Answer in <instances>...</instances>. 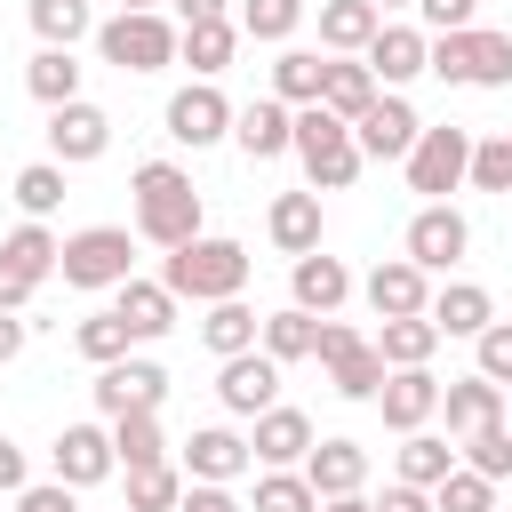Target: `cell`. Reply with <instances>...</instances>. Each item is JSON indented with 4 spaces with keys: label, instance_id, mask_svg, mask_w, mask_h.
<instances>
[{
    "label": "cell",
    "instance_id": "obj_14",
    "mask_svg": "<svg viewBox=\"0 0 512 512\" xmlns=\"http://www.w3.org/2000/svg\"><path fill=\"white\" fill-rule=\"evenodd\" d=\"M112 152V112L104 104H56L48 112V160L56 168H88V160H104Z\"/></svg>",
    "mask_w": 512,
    "mask_h": 512
},
{
    "label": "cell",
    "instance_id": "obj_19",
    "mask_svg": "<svg viewBox=\"0 0 512 512\" xmlns=\"http://www.w3.org/2000/svg\"><path fill=\"white\" fill-rule=\"evenodd\" d=\"M360 64L376 72V88H392V96H400L416 72H432V32H424V24H384V32L368 40V56H360Z\"/></svg>",
    "mask_w": 512,
    "mask_h": 512
},
{
    "label": "cell",
    "instance_id": "obj_51",
    "mask_svg": "<svg viewBox=\"0 0 512 512\" xmlns=\"http://www.w3.org/2000/svg\"><path fill=\"white\" fill-rule=\"evenodd\" d=\"M24 488H32V464H24V448L0 432V496H24Z\"/></svg>",
    "mask_w": 512,
    "mask_h": 512
},
{
    "label": "cell",
    "instance_id": "obj_58",
    "mask_svg": "<svg viewBox=\"0 0 512 512\" xmlns=\"http://www.w3.org/2000/svg\"><path fill=\"white\" fill-rule=\"evenodd\" d=\"M120 8H128V16H160V0H120Z\"/></svg>",
    "mask_w": 512,
    "mask_h": 512
},
{
    "label": "cell",
    "instance_id": "obj_7",
    "mask_svg": "<svg viewBox=\"0 0 512 512\" xmlns=\"http://www.w3.org/2000/svg\"><path fill=\"white\" fill-rule=\"evenodd\" d=\"M312 360L328 368V384H336V400H376L384 392V352H376V336H360L352 320H320V344H312Z\"/></svg>",
    "mask_w": 512,
    "mask_h": 512
},
{
    "label": "cell",
    "instance_id": "obj_45",
    "mask_svg": "<svg viewBox=\"0 0 512 512\" xmlns=\"http://www.w3.org/2000/svg\"><path fill=\"white\" fill-rule=\"evenodd\" d=\"M472 192H512V128L472 136Z\"/></svg>",
    "mask_w": 512,
    "mask_h": 512
},
{
    "label": "cell",
    "instance_id": "obj_44",
    "mask_svg": "<svg viewBox=\"0 0 512 512\" xmlns=\"http://www.w3.org/2000/svg\"><path fill=\"white\" fill-rule=\"evenodd\" d=\"M456 456H464L472 472H488V480H512V424H480V432H464Z\"/></svg>",
    "mask_w": 512,
    "mask_h": 512
},
{
    "label": "cell",
    "instance_id": "obj_35",
    "mask_svg": "<svg viewBox=\"0 0 512 512\" xmlns=\"http://www.w3.org/2000/svg\"><path fill=\"white\" fill-rule=\"evenodd\" d=\"M376 352H384V368H432V352H440L432 312H416V320H376Z\"/></svg>",
    "mask_w": 512,
    "mask_h": 512
},
{
    "label": "cell",
    "instance_id": "obj_30",
    "mask_svg": "<svg viewBox=\"0 0 512 512\" xmlns=\"http://www.w3.org/2000/svg\"><path fill=\"white\" fill-rule=\"evenodd\" d=\"M376 96H384V88H376V72H368L360 56H328V80H320V104H328L336 120H352V128H360Z\"/></svg>",
    "mask_w": 512,
    "mask_h": 512
},
{
    "label": "cell",
    "instance_id": "obj_47",
    "mask_svg": "<svg viewBox=\"0 0 512 512\" xmlns=\"http://www.w3.org/2000/svg\"><path fill=\"white\" fill-rule=\"evenodd\" d=\"M248 512H320V496H312L304 472H256V504Z\"/></svg>",
    "mask_w": 512,
    "mask_h": 512
},
{
    "label": "cell",
    "instance_id": "obj_5",
    "mask_svg": "<svg viewBox=\"0 0 512 512\" xmlns=\"http://www.w3.org/2000/svg\"><path fill=\"white\" fill-rule=\"evenodd\" d=\"M176 48H184V24H168V16H128L120 8V16L96 24V56L112 72H168Z\"/></svg>",
    "mask_w": 512,
    "mask_h": 512
},
{
    "label": "cell",
    "instance_id": "obj_26",
    "mask_svg": "<svg viewBox=\"0 0 512 512\" xmlns=\"http://www.w3.org/2000/svg\"><path fill=\"white\" fill-rule=\"evenodd\" d=\"M112 312L128 320L136 344H160V336L176 328V296H168V280H120V288H112Z\"/></svg>",
    "mask_w": 512,
    "mask_h": 512
},
{
    "label": "cell",
    "instance_id": "obj_8",
    "mask_svg": "<svg viewBox=\"0 0 512 512\" xmlns=\"http://www.w3.org/2000/svg\"><path fill=\"white\" fill-rule=\"evenodd\" d=\"M408 168V192H424V200H448V192H464L472 184V128H456V120H424V136H416V152L400 160Z\"/></svg>",
    "mask_w": 512,
    "mask_h": 512
},
{
    "label": "cell",
    "instance_id": "obj_6",
    "mask_svg": "<svg viewBox=\"0 0 512 512\" xmlns=\"http://www.w3.org/2000/svg\"><path fill=\"white\" fill-rule=\"evenodd\" d=\"M64 288H120L136 280V232L128 224H80L64 232Z\"/></svg>",
    "mask_w": 512,
    "mask_h": 512
},
{
    "label": "cell",
    "instance_id": "obj_29",
    "mask_svg": "<svg viewBox=\"0 0 512 512\" xmlns=\"http://www.w3.org/2000/svg\"><path fill=\"white\" fill-rule=\"evenodd\" d=\"M376 32H384V16L368 0H320V56H368Z\"/></svg>",
    "mask_w": 512,
    "mask_h": 512
},
{
    "label": "cell",
    "instance_id": "obj_39",
    "mask_svg": "<svg viewBox=\"0 0 512 512\" xmlns=\"http://www.w3.org/2000/svg\"><path fill=\"white\" fill-rule=\"evenodd\" d=\"M72 352H80L88 368H112V360H128V352H136V336H128V320H120V312H88V320L72 328Z\"/></svg>",
    "mask_w": 512,
    "mask_h": 512
},
{
    "label": "cell",
    "instance_id": "obj_28",
    "mask_svg": "<svg viewBox=\"0 0 512 512\" xmlns=\"http://www.w3.org/2000/svg\"><path fill=\"white\" fill-rule=\"evenodd\" d=\"M488 320H496V296H488L480 280H440V288H432V328H440V336H464V344H472Z\"/></svg>",
    "mask_w": 512,
    "mask_h": 512
},
{
    "label": "cell",
    "instance_id": "obj_40",
    "mask_svg": "<svg viewBox=\"0 0 512 512\" xmlns=\"http://www.w3.org/2000/svg\"><path fill=\"white\" fill-rule=\"evenodd\" d=\"M32 32H40V48L96 40V8H88V0H32Z\"/></svg>",
    "mask_w": 512,
    "mask_h": 512
},
{
    "label": "cell",
    "instance_id": "obj_16",
    "mask_svg": "<svg viewBox=\"0 0 512 512\" xmlns=\"http://www.w3.org/2000/svg\"><path fill=\"white\" fill-rule=\"evenodd\" d=\"M48 464H56L64 488H104V480L120 472V456H112V424H64L56 448H48Z\"/></svg>",
    "mask_w": 512,
    "mask_h": 512
},
{
    "label": "cell",
    "instance_id": "obj_21",
    "mask_svg": "<svg viewBox=\"0 0 512 512\" xmlns=\"http://www.w3.org/2000/svg\"><path fill=\"white\" fill-rule=\"evenodd\" d=\"M376 408H384V432H432V416H440V376L432 368H392L384 376V392H376Z\"/></svg>",
    "mask_w": 512,
    "mask_h": 512
},
{
    "label": "cell",
    "instance_id": "obj_32",
    "mask_svg": "<svg viewBox=\"0 0 512 512\" xmlns=\"http://www.w3.org/2000/svg\"><path fill=\"white\" fill-rule=\"evenodd\" d=\"M0 264H8V272H24V280L40 288V280H56V264H64V240H56L48 224H32V216H24V224L0 240Z\"/></svg>",
    "mask_w": 512,
    "mask_h": 512
},
{
    "label": "cell",
    "instance_id": "obj_42",
    "mask_svg": "<svg viewBox=\"0 0 512 512\" xmlns=\"http://www.w3.org/2000/svg\"><path fill=\"white\" fill-rule=\"evenodd\" d=\"M240 40H272V48H288L296 40V24H304V0H240Z\"/></svg>",
    "mask_w": 512,
    "mask_h": 512
},
{
    "label": "cell",
    "instance_id": "obj_48",
    "mask_svg": "<svg viewBox=\"0 0 512 512\" xmlns=\"http://www.w3.org/2000/svg\"><path fill=\"white\" fill-rule=\"evenodd\" d=\"M472 368H480L488 384H504V392H512V320H488V328L472 336Z\"/></svg>",
    "mask_w": 512,
    "mask_h": 512
},
{
    "label": "cell",
    "instance_id": "obj_23",
    "mask_svg": "<svg viewBox=\"0 0 512 512\" xmlns=\"http://www.w3.org/2000/svg\"><path fill=\"white\" fill-rule=\"evenodd\" d=\"M232 144H240L248 160H280V152H296V112H288L280 96L240 104V112H232Z\"/></svg>",
    "mask_w": 512,
    "mask_h": 512
},
{
    "label": "cell",
    "instance_id": "obj_61",
    "mask_svg": "<svg viewBox=\"0 0 512 512\" xmlns=\"http://www.w3.org/2000/svg\"><path fill=\"white\" fill-rule=\"evenodd\" d=\"M496 512H504V504H496Z\"/></svg>",
    "mask_w": 512,
    "mask_h": 512
},
{
    "label": "cell",
    "instance_id": "obj_34",
    "mask_svg": "<svg viewBox=\"0 0 512 512\" xmlns=\"http://www.w3.org/2000/svg\"><path fill=\"white\" fill-rule=\"evenodd\" d=\"M320 80H328V56H320V48H280V56H272V96H280L288 112L320 104Z\"/></svg>",
    "mask_w": 512,
    "mask_h": 512
},
{
    "label": "cell",
    "instance_id": "obj_38",
    "mask_svg": "<svg viewBox=\"0 0 512 512\" xmlns=\"http://www.w3.org/2000/svg\"><path fill=\"white\" fill-rule=\"evenodd\" d=\"M312 344H320V320H312V312H296V304L264 312V344H256V352H272L280 368H296V360H312Z\"/></svg>",
    "mask_w": 512,
    "mask_h": 512
},
{
    "label": "cell",
    "instance_id": "obj_49",
    "mask_svg": "<svg viewBox=\"0 0 512 512\" xmlns=\"http://www.w3.org/2000/svg\"><path fill=\"white\" fill-rule=\"evenodd\" d=\"M416 24L440 40V32H472L480 24V0H416Z\"/></svg>",
    "mask_w": 512,
    "mask_h": 512
},
{
    "label": "cell",
    "instance_id": "obj_17",
    "mask_svg": "<svg viewBox=\"0 0 512 512\" xmlns=\"http://www.w3.org/2000/svg\"><path fill=\"white\" fill-rule=\"evenodd\" d=\"M216 400L232 408V416H264V408H280V360L272 352H240V360H216Z\"/></svg>",
    "mask_w": 512,
    "mask_h": 512
},
{
    "label": "cell",
    "instance_id": "obj_15",
    "mask_svg": "<svg viewBox=\"0 0 512 512\" xmlns=\"http://www.w3.org/2000/svg\"><path fill=\"white\" fill-rule=\"evenodd\" d=\"M360 296H368L376 320H416V312H432V272L408 264V256H376L368 280H360Z\"/></svg>",
    "mask_w": 512,
    "mask_h": 512
},
{
    "label": "cell",
    "instance_id": "obj_2",
    "mask_svg": "<svg viewBox=\"0 0 512 512\" xmlns=\"http://www.w3.org/2000/svg\"><path fill=\"white\" fill-rule=\"evenodd\" d=\"M248 272H256V256L240 248V240H224V232H200V240H184V248H168L160 256V280H168V296L176 304H224V296H248Z\"/></svg>",
    "mask_w": 512,
    "mask_h": 512
},
{
    "label": "cell",
    "instance_id": "obj_10",
    "mask_svg": "<svg viewBox=\"0 0 512 512\" xmlns=\"http://www.w3.org/2000/svg\"><path fill=\"white\" fill-rule=\"evenodd\" d=\"M400 256L424 264V272H456V264L472 256V224H464V208H456V200H424V208L408 216Z\"/></svg>",
    "mask_w": 512,
    "mask_h": 512
},
{
    "label": "cell",
    "instance_id": "obj_52",
    "mask_svg": "<svg viewBox=\"0 0 512 512\" xmlns=\"http://www.w3.org/2000/svg\"><path fill=\"white\" fill-rule=\"evenodd\" d=\"M376 512H440V504H432V488H408V480H392V488L376 496Z\"/></svg>",
    "mask_w": 512,
    "mask_h": 512
},
{
    "label": "cell",
    "instance_id": "obj_12",
    "mask_svg": "<svg viewBox=\"0 0 512 512\" xmlns=\"http://www.w3.org/2000/svg\"><path fill=\"white\" fill-rule=\"evenodd\" d=\"M352 296H360V280H352V264H344V256L312 248V256H296V264H288V304H296V312H312V320H336Z\"/></svg>",
    "mask_w": 512,
    "mask_h": 512
},
{
    "label": "cell",
    "instance_id": "obj_18",
    "mask_svg": "<svg viewBox=\"0 0 512 512\" xmlns=\"http://www.w3.org/2000/svg\"><path fill=\"white\" fill-rule=\"evenodd\" d=\"M248 448H256L264 472H304V456L320 448V432H312L304 408H264V416L248 424Z\"/></svg>",
    "mask_w": 512,
    "mask_h": 512
},
{
    "label": "cell",
    "instance_id": "obj_54",
    "mask_svg": "<svg viewBox=\"0 0 512 512\" xmlns=\"http://www.w3.org/2000/svg\"><path fill=\"white\" fill-rule=\"evenodd\" d=\"M32 296H40V288H32L24 272H8V264H0V312H24Z\"/></svg>",
    "mask_w": 512,
    "mask_h": 512
},
{
    "label": "cell",
    "instance_id": "obj_20",
    "mask_svg": "<svg viewBox=\"0 0 512 512\" xmlns=\"http://www.w3.org/2000/svg\"><path fill=\"white\" fill-rule=\"evenodd\" d=\"M416 136H424V120H416V104H408V96H392V88H384V96L368 104V120L352 128L360 160H408V152H416Z\"/></svg>",
    "mask_w": 512,
    "mask_h": 512
},
{
    "label": "cell",
    "instance_id": "obj_56",
    "mask_svg": "<svg viewBox=\"0 0 512 512\" xmlns=\"http://www.w3.org/2000/svg\"><path fill=\"white\" fill-rule=\"evenodd\" d=\"M24 336H32V320H24V312H0V368L24 352Z\"/></svg>",
    "mask_w": 512,
    "mask_h": 512
},
{
    "label": "cell",
    "instance_id": "obj_41",
    "mask_svg": "<svg viewBox=\"0 0 512 512\" xmlns=\"http://www.w3.org/2000/svg\"><path fill=\"white\" fill-rule=\"evenodd\" d=\"M184 464H144V472H128V504L120 512H176L184 504Z\"/></svg>",
    "mask_w": 512,
    "mask_h": 512
},
{
    "label": "cell",
    "instance_id": "obj_22",
    "mask_svg": "<svg viewBox=\"0 0 512 512\" xmlns=\"http://www.w3.org/2000/svg\"><path fill=\"white\" fill-rule=\"evenodd\" d=\"M304 480H312V496H320V504L360 496V488H368V448H360V440H344V432H328V440L304 456Z\"/></svg>",
    "mask_w": 512,
    "mask_h": 512
},
{
    "label": "cell",
    "instance_id": "obj_25",
    "mask_svg": "<svg viewBox=\"0 0 512 512\" xmlns=\"http://www.w3.org/2000/svg\"><path fill=\"white\" fill-rule=\"evenodd\" d=\"M264 232H272V248L296 264V256H312L320 248V192L304 184V192H280L272 208H264Z\"/></svg>",
    "mask_w": 512,
    "mask_h": 512
},
{
    "label": "cell",
    "instance_id": "obj_24",
    "mask_svg": "<svg viewBox=\"0 0 512 512\" xmlns=\"http://www.w3.org/2000/svg\"><path fill=\"white\" fill-rule=\"evenodd\" d=\"M440 416H448V440H464L480 424H504V384H488L480 368L472 376H448L440 384Z\"/></svg>",
    "mask_w": 512,
    "mask_h": 512
},
{
    "label": "cell",
    "instance_id": "obj_13",
    "mask_svg": "<svg viewBox=\"0 0 512 512\" xmlns=\"http://www.w3.org/2000/svg\"><path fill=\"white\" fill-rule=\"evenodd\" d=\"M96 408H104V424L112 416H136V408H152L160 416V400H168V368L160 360H144V352H128V360H112V368H96Z\"/></svg>",
    "mask_w": 512,
    "mask_h": 512
},
{
    "label": "cell",
    "instance_id": "obj_50",
    "mask_svg": "<svg viewBox=\"0 0 512 512\" xmlns=\"http://www.w3.org/2000/svg\"><path fill=\"white\" fill-rule=\"evenodd\" d=\"M72 496H80V488H64V480H32V488L16 496V512H80Z\"/></svg>",
    "mask_w": 512,
    "mask_h": 512
},
{
    "label": "cell",
    "instance_id": "obj_11",
    "mask_svg": "<svg viewBox=\"0 0 512 512\" xmlns=\"http://www.w3.org/2000/svg\"><path fill=\"white\" fill-rule=\"evenodd\" d=\"M176 464H184L192 488H232L240 472H256V448H248V432H232V424H200V432L176 448Z\"/></svg>",
    "mask_w": 512,
    "mask_h": 512
},
{
    "label": "cell",
    "instance_id": "obj_53",
    "mask_svg": "<svg viewBox=\"0 0 512 512\" xmlns=\"http://www.w3.org/2000/svg\"><path fill=\"white\" fill-rule=\"evenodd\" d=\"M176 512H248V504H240L232 488H184V504H176Z\"/></svg>",
    "mask_w": 512,
    "mask_h": 512
},
{
    "label": "cell",
    "instance_id": "obj_3",
    "mask_svg": "<svg viewBox=\"0 0 512 512\" xmlns=\"http://www.w3.org/2000/svg\"><path fill=\"white\" fill-rule=\"evenodd\" d=\"M296 168L312 192H352V176L368 168L360 144H352V120H336L328 104H304L296 112Z\"/></svg>",
    "mask_w": 512,
    "mask_h": 512
},
{
    "label": "cell",
    "instance_id": "obj_57",
    "mask_svg": "<svg viewBox=\"0 0 512 512\" xmlns=\"http://www.w3.org/2000/svg\"><path fill=\"white\" fill-rule=\"evenodd\" d=\"M320 512H376L368 496H336V504H320Z\"/></svg>",
    "mask_w": 512,
    "mask_h": 512
},
{
    "label": "cell",
    "instance_id": "obj_37",
    "mask_svg": "<svg viewBox=\"0 0 512 512\" xmlns=\"http://www.w3.org/2000/svg\"><path fill=\"white\" fill-rule=\"evenodd\" d=\"M112 456H120V472L168 464V432H160V416H152V408H136V416H112Z\"/></svg>",
    "mask_w": 512,
    "mask_h": 512
},
{
    "label": "cell",
    "instance_id": "obj_43",
    "mask_svg": "<svg viewBox=\"0 0 512 512\" xmlns=\"http://www.w3.org/2000/svg\"><path fill=\"white\" fill-rule=\"evenodd\" d=\"M16 208H24L32 224H48V216L64 208V168H56V160H32V168H16Z\"/></svg>",
    "mask_w": 512,
    "mask_h": 512
},
{
    "label": "cell",
    "instance_id": "obj_4",
    "mask_svg": "<svg viewBox=\"0 0 512 512\" xmlns=\"http://www.w3.org/2000/svg\"><path fill=\"white\" fill-rule=\"evenodd\" d=\"M432 80H448V88H512V32H488V24L440 32L432 40Z\"/></svg>",
    "mask_w": 512,
    "mask_h": 512
},
{
    "label": "cell",
    "instance_id": "obj_55",
    "mask_svg": "<svg viewBox=\"0 0 512 512\" xmlns=\"http://www.w3.org/2000/svg\"><path fill=\"white\" fill-rule=\"evenodd\" d=\"M232 0H176V24H224Z\"/></svg>",
    "mask_w": 512,
    "mask_h": 512
},
{
    "label": "cell",
    "instance_id": "obj_1",
    "mask_svg": "<svg viewBox=\"0 0 512 512\" xmlns=\"http://www.w3.org/2000/svg\"><path fill=\"white\" fill-rule=\"evenodd\" d=\"M128 208H136V240H152V248H184V240L208 232V224H200V184H192L176 160H136Z\"/></svg>",
    "mask_w": 512,
    "mask_h": 512
},
{
    "label": "cell",
    "instance_id": "obj_36",
    "mask_svg": "<svg viewBox=\"0 0 512 512\" xmlns=\"http://www.w3.org/2000/svg\"><path fill=\"white\" fill-rule=\"evenodd\" d=\"M24 88H32V104H80V56L72 48H40L32 64H24Z\"/></svg>",
    "mask_w": 512,
    "mask_h": 512
},
{
    "label": "cell",
    "instance_id": "obj_60",
    "mask_svg": "<svg viewBox=\"0 0 512 512\" xmlns=\"http://www.w3.org/2000/svg\"><path fill=\"white\" fill-rule=\"evenodd\" d=\"M504 424H512V408H504Z\"/></svg>",
    "mask_w": 512,
    "mask_h": 512
},
{
    "label": "cell",
    "instance_id": "obj_33",
    "mask_svg": "<svg viewBox=\"0 0 512 512\" xmlns=\"http://www.w3.org/2000/svg\"><path fill=\"white\" fill-rule=\"evenodd\" d=\"M232 56H240V24L224 16V24H184V48H176V64H192V80H216V72H232Z\"/></svg>",
    "mask_w": 512,
    "mask_h": 512
},
{
    "label": "cell",
    "instance_id": "obj_27",
    "mask_svg": "<svg viewBox=\"0 0 512 512\" xmlns=\"http://www.w3.org/2000/svg\"><path fill=\"white\" fill-rule=\"evenodd\" d=\"M200 344H208L216 360H240V352H256V344H264V312H256L248 296H224V304H208V312H200Z\"/></svg>",
    "mask_w": 512,
    "mask_h": 512
},
{
    "label": "cell",
    "instance_id": "obj_9",
    "mask_svg": "<svg viewBox=\"0 0 512 512\" xmlns=\"http://www.w3.org/2000/svg\"><path fill=\"white\" fill-rule=\"evenodd\" d=\"M232 96L216 88V80H184L176 96H168V112H160V128H168V144H184V152H208V144H224L232 136Z\"/></svg>",
    "mask_w": 512,
    "mask_h": 512
},
{
    "label": "cell",
    "instance_id": "obj_31",
    "mask_svg": "<svg viewBox=\"0 0 512 512\" xmlns=\"http://www.w3.org/2000/svg\"><path fill=\"white\" fill-rule=\"evenodd\" d=\"M456 464H464V456H456V440H440V432H408V440H400V456H392V480H408V488H440Z\"/></svg>",
    "mask_w": 512,
    "mask_h": 512
},
{
    "label": "cell",
    "instance_id": "obj_46",
    "mask_svg": "<svg viewBox=\"0 0 512 512\" xmlns=\"http://www.w3.org/2000/svg\"><path fill=\"white\" fill-rule=\"evenodd\" d=\"M432 504H440V512H496V480L472 472V464H456V472L432 488Z\"/></svg>",
    "mask_w": 512,
    "mask_h": 512
},
{
    "label": "cell",
    "instance_id": "obj_59",
    "mask_svg": "<svg viewBox=\"0 0 512 512\" xmlns=\"http://www.w3.org/2000/svg\"><path fill=\"white\" fill-rule=\"evenodd\" d=\"M368 8H376V16H384V8H416V0H368Z\"/></svg>",
    "mask_w": 512,
    "mask_h": 512
}]
</instances>
